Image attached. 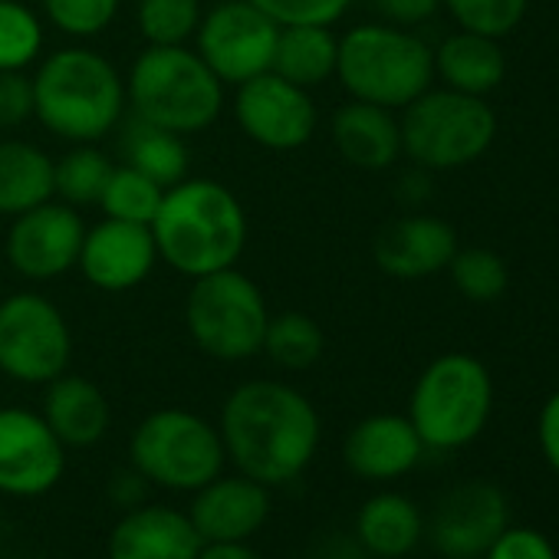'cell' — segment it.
I'll use <instances>...</instances> for the list:
<instances>
[{"instance_id": "obj_13", "label": "cell", "mask_w": 559, "mask_h": 559, "mask_svg": "<svg viewBox=\"0 0 559 559\" xmlns=\"http://www.w3.org/2000/svg\"><path fill=\"white\" fill-rule=\"evenodd\" d=\"M83 237L86 224L80 207L50 198L14 217L4 240V253L14 273H21L31 284H50V280H60L76 270Z\"/></svg>"}, {"instance_id": "obj_35", "label": "cell", "mask_w": 559, "mask_h": 559, "mask_svg": "<svg viewBox=\"0 0 559 559\" xmlns=\"http://www.w3.org/2000/svg\"><path fill=\"white\" fill-rule=\"evenodd\" d=\"M44 17L70 40H93L112 27L122 0H40Z\"/></svg>"}, {"instance_id": "obj_2", "label": "cell", "mask_w": 559, "mask_h": 559, "mask_svg": "<svg viewBox=\"0 0 559 559\" xmlns=\"http://www.w3.org/2000/svg\"><path fill=\"white\" fill-rule=\"evenodd\" d=\"M148 227L158 260L188 280L237 266L247 247V211L240 198L214 178L188 175L165 188Z\"/></svg>"}, {"instance_id": "obj_11", "label": "cell", "mask_w": 559, "mask_h": 559, "mask_svg": "<svg viewBox=\"0 0 559 559\" xmlns=\"http://www.w3.org/2000/svg\"><path fill=\"white\" fill-rule=\"evenodd\" d=\"M276 34L280 24L247 0H221L204 11L191 44L224 86H240L273 67Z\"/></svg>"}, {"instance_id": "obj_30", "label": "cell", "mask_w": 559, "mask_h": 559, "mask_svg": "<svg viewBox=\"0 0 559 559\" xmlns=\"http://www.w3.org/2000/svg\"><path fill=\"white\" fill-rule=\"evenodd\" d=\"M47 31L24 0H0V73H27L44 57Z\"/></svg>"}, {"instance_id": "obj_27", "label": "cell", "mask_w": 559, "mask_h": 559, "mask_svg": "<svg viewBox=\"0 0 559 559\" xmlns=\"http://www.w3.org/2000/svg\"><path fill=\"white\" fill-rule=\"evenodd\" d=\"M122 158L129 168L142 171L152 178L158 188H171L188 178L191 168V152L185 135L168 132L162 126L132 119V126L122 135Z\"/></svg>"}, {"instance_id": "obj_18", "label": "cell", "mask_w": 559, "mask_h": 559, "mask_svg": "<svg viewBox=\"0 0 559 559\" xmlns=\"http://www.w3.org/2000/svg\"><path fill=\"white\" fill-rule=\"evenodd\" d=\"M457 253V234L448 221L428 214H405L385 224L372 243L382 273L395 280H425L448 270Z\"/></svg>"}, {"instance_id": "obj_7", "label": "cell", "mask_w": 559, "mask_h": 559, "mask_svg": "<svg viewBox=\"0 0 559 559\" xmlns=\"http://www.w3.org/2000/svg\"><path fill=\"white\" fill-rule=\"evenodd\" d=\"M402 155L421 171H454L477 162L497 139V112L480 96L425 90L402 109Z\"/></svg>"}, {"instance_id": "obj_36", "label": "cell", "mask_w": 559, "mask_h": 559, "mask_svg": "<svg viewBox=\"0 0 559 559\" xmlns=\"http://www.w3.org/2000/svg\"><path fill=\"white\" fill-rule=\"evenodd\" d=\"M247 4L263 11L280 27H294V24L333 27L349 14L353 0H247Z\"/></svg>"}, {"instance_id": "obj_31", "label": "cell", "mask_w": 559, "mask_h": 559, "mask_svg": "<svg viewBox=\"0 0 559 559\" xmlns=\"http://www.w3.org/2000/svg\"><path fill=\"white\" fill-rule=\"evenodd\" d=\"M201 17V0H139L135 4V24L145 47H191Z\"/></svg>"}, {"instance_id": "obj_38", "label": "cell", "mask_w": 559, "mask_h": 559, "mask_svg": "<svg viewBox=\"0 0 559 559\" xmlns=\"http://www.w3.org/2000/svg\"><path fill=\"white\" fill-rule=\"evenodd\" d=\"M34 119V86L27 73H0V132Z\"/></svg>"}, {"instance_id": "obj_4", "label": "cell", "mask_w": 559, "mask_h": 559, "mask_svg": "<svg viewBox=\"0 0 559 559\" xmlns=\"http://www.w3.org/2000/svg\"><path fill=\"white\" fill-rule=\"evenodd\" d=\"M126 103L142 122L198 135L221 119L224 83L194 47H145L129 67Z\"/></svg>"}, {"instance_id": "obj_20", "label": "cell", "mask_w": 559, "mask_h": 559, "mask_svg": "<svg viewBox=\"0 0 559 559\" xmlns=\"http://www.w3.org/2000/svg\"><path fill=\"white\" fill-rule=\"evenodd\" d=\"M421 438L408 415H369L346 435L343 457L346 467L362 480H395L405 477L421 461Z\"/></svg>"}, {"instance_id": "obj_22", "label": "cell", "mask_w": 559, "mask_h": 559, "mask_svg": "<svg viewBox=\"0 0 559 559\" xmlns=\"http://www.w3.org/2000/svg\"><path fill=\"white\" fill-rule=\"evenodd\" d=\"M40 415L63 448H93L106 438L112 425V408L106 392L93 379L70 376V372L47 382Z\"/></svg>"}, {"instance_id": "obj_29", "label": "cell", "mask_w": 559, "mask_h": 559, "mask_svg": "<svg viewBox=\"0 0 559 559\" xmlns=\"http://www.w3.org/2000/svg\"><path fill=\"white\" fill-rule=\"evenodd\" d=\"M112 168V158L99 145H73L67 155L53 158V198L73 207L99 204Z\"/></svg>"}, {"instance_id": "obj_16", "label": "cell", "mask_w": 559, "mask_h": 559, "mask_svg": "<svg viewBox=\"0 0 559 559\" xmlns=\"http://www.w3.org/2000/svg\"><path fill=\"white\" fill-rule=\"evenodd\" d=\"M507 530V500L487 480L451 487L431 513V543L448 559H477Z\"/></svg>"}, {"instance_id": "obj_25", "label": "cell", "mask_w": 559, "mask_h": 559, "mask_svg": "<svg viewBox=\"0 0 559 559\" xmlns=\"http://www.w3.org/2000/svg\"><path fill=\"white\" fill-rule=\"evenodd\" d=\"M53 198V158L24 139H0V214L17 217Z\"/></svg>"}, {"instance_id": "obj_3", "label": "cell", "mask_w": 559, "mask_h": 559, "mask_svg": "<svg viewBox=\"0 0 559 559\" xmlns=\"http://www.w3.org/2000/svg\"><path fill=\"white\" fill-rule=\"evenodd\" d=\"M31 86L34 119L70 145H99L129 106L122 73L83 44L40 57Z\"/></svg>"}, {"instance_id": "obj_19", "label": "cell", "mask_w": 559, "mask_h": 559, "mask_svg": "<svg viewBox=\"0 0 559 559\" xmlns=\"http://www.w3.org/2000/svg\"><path fill=\"white\" fill-rule=\"evenodd\" d=\"M201 536L188 510L168 503L132 507L109 533V559H198Z\"/></svg>"}, {"instance_id": "obj_33", "label": "cell", "mask_w": 559, "mask_h": 559, "mask_svg": "<svg viewBox=\"0 0 559 559\" xmlns=\"http://www.w3.org/2000/svg\"><path fill=\"white\" fill-rule=\"evenodd\" d=\"M162 194H165V188H158L142 171H135L129 165H116L96 207L106 217H116V221L152 224V217H155V211L162 204Z\"/></svg>"}, {"instance_id": "obj_37", "label": "cell", "mask_w": 559, "mask_h": 559, "mask_svg": "<svg viewBox=\"0 0 559 559\" xmlns=\"http://www.w3.org/2000/svg\"><path fill=\"white\" fill-rule=\"evenodd\" d=\"M484 559H559L552 543L533 530V526H507L490 549L484 552Z\"/></svg>"}, {"instance_id": "obj_5", "label": "cell", "mask_w": 559, "mask_h": 559, "mask_svg": "<svg viewBox=\"0 0 559 559\" xmlns=\"http://www.w3.org/2000/svg\"><path fill=\"white\" fill-rule=\"evenodd\" d=\"M336 80L349 99L405 109L435 83V50L395 24H359L340 37Z\"/></svg>"}, {"instance_id": "obj_39", "label": "cell", "mask_w": 559, "mask_h": 559, "mask_svg": "<svg viewBox=\"0 0 559 559\" xmlns=\"http://www.w3.org/2000/svg\"><path fill=\"white\" fill-rule=\"evenodd\" d=\"M376 8L382 11V17L395 27H418L425 21H431L441 8V0H376Z\"/></svg>"}, {"instance_id": "obj_6", "label": "cell", "mask_w": 559, "mask_h": 559, "mask_svg": "<svg viewBox=\"0 0 559 559\" xmlns=\"http://www.w3.org/2000/svg\"><path fill=\"white\" fill-rule=\"evenodd\" d=\"M493 382L480 359L448 353L425 366L408 399V421L425 448L457 451L490 421Z\"/></svg>"}, {"instance_id": "obj_24", "label": "cell", "mask_w": 559, "mask_h": 559, "mask_svg": "<svg viewBox=\"0 0 559 559\" xmlns=\"http://www.w3.org/2000/svg\"><path fill=\"white\" fill-rule=\"evenodd\" d=\"M340 60V37L333 27L320 24H294L280 27L276 47H273V73L300 90H317L336 76Z\"/></svg>"}, {"instance_id": "obj_28", "label": "cell", "mask_w": 559, "mask_h": 559, "mask_svg": "<svg viewBox=\"0 0 559 559\" xmlns=\"http://www.w3.org/2000/svg\"><path fill=\"white\" fill-rule=\"evenodd\" d=\"M323 349H326V336L310 313L287 310L280 317H270L263 353L273 366L287 372H307L323 359Z\"/></svg>"}, {"instance_id": "obj_17", "label": "cell", "mask_w": 559, "mask_h": 559, "mask_svg": "<svg viewBox=\"0 0 559 559\" xmlns=\"http://www.w3.org/2000/svg\"><path fill=\"white\" fill-rule=\"evenodd\" d=\"M188 516L201 543H243L270 516V487L247 474H217L211 484L198 487Z\"/></svg>"}, {"instance_id": "obj_10", "label": "cell", "mask_w": 559, "mask_h": 559, "mask_svg": "<svg viewBox=\"0 0 559 559\" xmlns=\"http://www.w3.org/2000/svg\"><path fill=\"white\" fill-rule=\"evenodd\" d=\"M73 333L63 310L44 294L0 300V372L21 385H47L70 369Z\"/></svg>"}, {"instance_id": "obj_8", "label": "cell", "mask_w": 559, "mask_h": 559, "mask_svg": "<svg viewBox=\"0 0 559 559\" xmlns=\"http://www.w3.org/2000/svg\"><path fill=\"white\" fill-rule=\"evenodd\" d=\"M132 471L145 484L194 493L227 467L217 425L188 408H158L145 415L129 438Z\"/></svg>"}, {"instance_id": "obj_23", "label": "cell", "mask_w": 559, "mask_h": 559, "mask_svg": "<svg viewBox=\"0 0 559 559\" xmlns=\"http://www.w3.org/2000/svg\"><path fill=\"white\" fill-rule=\"evenodd\" d=\"M435 76H441L448 90L487 99L507 80V60L500 40L471 31L451 34L435 50Z\"/></svg>"}, {"instance_id": "obj_12", "label": "cell", "mask_w": 559, "mask_h": 559, "mask_svg": "<svg viewBox=\"0 0 559 559\" xmlns=\"http://www.w3.org/2000/svg\"><path fill=\"white\" fill-rule=\"evenodd\" d=\"M234 122L266 152H297L313 142L320 109L310 90H300L273 70L234 86Z\"/></svg>"}, {"instance_id": "obj_40", "label": "cell", "mask_w": 559, "mask_h": 559, "mask_svg": "<svg viewBox=\"0 0 559 559\" xmlns=\"http://www.w3.org/2000/svg\"><path fill=\"white\" fill-rule=\"evenodd\" d=\"M539 448H543V457L549 461V467L559 474V392H552L539 412Z\"/></svg>"}, {"instance_id": "obj_14", "label": "cell", "mask_w": 559, "mask_h": 559, "mask_svg": "<svg viewBox=\"0 0 559 559\" xmlns=\"http://www.w3.org/2000/svg\"><path fill=\"white\" fill-rule=\"evenodd\" d=\"M67 471V448L40 412L0 408V493L44 497Z\"/></svg>"}, {"instance_id": "obj_21", "label": "cell", "mask_w": 559, "mask_h": 559, "mask_svg": "<svg viewBox=\"0 0 559 559\" xmlns=\"http://www.w3.org/2000/svg\"><path fill=\"white\" fill-rule=\"evenodd\" d=\"M340 158L359 171H385L402 155V129L392 109L349 99L333 112L330 122Z\"/></svg>"}, {"instance_id": "obj_9", "label": "cell", "mask_w": 559, "mask_h": 559, "mask_svg": "<svg viewBox=\"0 0 559 559\" xmlns=\"http://www.w3.org/2000/svg\"><path fill=\"white\" fill-rule=\"evenodd\" d=\"M270 307L263 290L237 266L191 280L185 326L194 346L217 362H243L263 353Z\"/></svg>"}, {"instance_id": "obj_32", "label": "cell", "mask_w": 559, "mask_h": 559, "mask_svg": "<svg viewBox=\"0 0 559 559\" xmlns=\"http://www.w3.org/2000/svg\"><path fill=\"white\" fill-rule=\"evenodd\" d=\"M454 290L471 304H493L510 287V270L500 253L487 247H457V253L448 263Z\"/></svg>"}, {"instance_id": "obj_15", "label": "cell", "mask_w": 559, "mask_h": 559, "mask_svg": "<svg viewBox=\"0 0 559 559\" xmlns=\"http://www.w3.org/2000/svg\"><path fill=\"white\" fill-rule=\"evenodd\" d=\"M158 266V247L148 224L103 217L96 227H86L76 270L86 284L103 294H126L142 287Z\"/></svg>"}, {"instance_id": "obj_41", "label": "cell", "mask_w": 559, "mask_h": 559, "mask_svg": "<svg viewBox=\"0 0 559 559\" xmlns=\"http://www.w3.org/2000/svg\"><path fill=\"white\" fill-rule=\"evenodd\" d=\"M198 559H260V556L243 539V543H201Z\"/></svg>"}, {"instance_id": "obj_1", "label": "cell", "mask_w": 559, "mask_h": 559, "mask_svg": "<svg viewBox=\"0 0 559 559\" xmlns=\"http://www.w3.org/2000/svg\"><path fill=\"white\" fill-rule=\"evenodd\" d=\"M217 431L227 461L240 474L280 487L313 464L323 421L300 389L276 379H250L224 399Z\"/></svg>"}, {"instance_id": "obj_34", "label": "cell", "mask_w": 559, "mask_h": 559, "mask_svg": "<svg viewBox=\"0 0 559 559\" xmlns=\"http://www.w3.org/2000/svg\"><path fill=\"white\" fill-rule=\"evenodd\" d=\"M441 8H448L461 31L503 40L523 24L530 0H441Z\"/></svg>"}, {"instance_id": "obj_26", "label": "cell", "mask_w": 559, "mask_h": 559, "mask_svg": "<svg viewBox=\"0 0 559 559\" xmlns=\"http://www.w3.org/2000/svg\"><path fill=\"white\" fill-rule=\"evenodd\" d=\"M421 533H425V516L402 493H376L362 503L356 516L359 543L382 559L408 556L421 543Z\"/></svg>"}]
</instances>
